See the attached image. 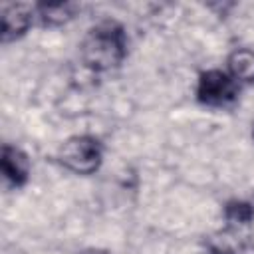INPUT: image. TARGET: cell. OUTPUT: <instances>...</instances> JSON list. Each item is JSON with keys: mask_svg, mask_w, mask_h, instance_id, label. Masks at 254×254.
I'll use <instances>...</instances> for the list:
<instances>
[{"mask_svg": "<svg viewBox=\"0 0 254 254\" xmlns=\"http://www.w3.org/2000/svg\"><path fill=\"white\" fill-rule=\"evenodd\" d=\"M127 56V36L121 24L103 20L93 26L81 42V60L93 71L117 67Z\"/></svg>", "mask_w": 254, "mask_h": 254, "instance_id": "obj_1", "label": "cell"}, {"mask_svg": "<svg viewBox=\"0 0 254 254\" xmlns=\"http://www.w3.org/2000/svg\"><path fill=\"white\" fill-rule=\"evenodd\" d=\"M58 159L75 175H91L103 161V147L91 135H75L60 147Z\"/></svg>", "mask_w": 254, "mask_h": 254, "instance_id": "obj_2", "label": "cell"}, {"mask_svg": "<svg viewBox=\"0 0 254 254\" xmlns=\"http://www.w3.org/2000/svg\"><path fill=\"white\" fill-rule=\"evenodd\" d=\"M238 91L240 85L230 73L222 69H208L198 77L196 101L206 107H226L236 101Z\"/></svg>", "mask_w": 254, "mask_h": 254, "instance_id": "obj_3", "label": "cell"}, {"mask_svg": "<svg viewBox=\"0 0 254 254\" xmlns=\"http://www.w3.org/2000/svg\"><path fill=\"white\" fill-rule=\"evenodd\" d=\"M36 16V6L30 4H6L0 12V26H2V40L10 42L26 34L32 26Z\"/></svg>", "mask_w": 254, "mask_h": 254, "instance_id": "obj_4", "label": "cell"}, {"mask_svg": "<svg viewBox=\"0 0 254 254\" xmlns=\"http://www.w3.org/2000/svg\"><path fill=\"white\" fill-rule=\"evenodd\" d=\"M0 167L2 175L8 181L10 187H22L26 185L30 177V161L24 151L12 145H2V155H0Z\"/></svg>", "mask_w": 254, "mask_h": 254, "instance_id": "obj_5", "label": "cell"}, {"mask_svg": "<svg viewBox=\"0 0 254 254\" xmlns=\"http://www.w3.org/2000/svg\"><path fill=\"white\" fill-rule=\"evenodd\" d=\"M228 73L240 83H252L254 81V52L248 48L234 50L228 60Z\"/></svg>", "mask_w": 254, "mask_h": 254, "instance_id": "obj_6", "label": "cell"}, {"mask_svg": "<svg viewBox=\"0 0 254 254\" xmlns=\"http://www.w3.org/2000/svg\"><path fill=\"white\" fill-rule=\"evenodd\" d=\"M71 10L73 6L71 4H64V2H58V4H36V16L42 18L44 24H62L65 20L71 18Z\"/></svg>", "mask_w": 254, "mask_h": 254, "instance_id": "obj_7", "label": "cell"}, {"mask_svg": "<svg viewBox=\"0 0 254 254\" xmlns=\"http://www.w3.org/2000/svg\"><path fill=\"white\" fill-rule=\"evenodd\" d=\"M226 216L232 222H250L254 216V210L248 202H230L226 206Z\"/></svg>", "mask_w": 254, "mask_h": 254, "instance_id": "obj_8", "label": "cell"}, {"mask_svg": "<svg viewBox=\"0 0 254 254\" xmlns=\"http://www.w3.org/2000/svg\"><path fill=\"white\" fill-rule=\"evenodd\" d=\"M252 135H254V131H252Z\"/></svg>", "mask_w": 254, "mask_h": 254, "instance_id": "obj_9", "label": "cell"}]
</instances>
